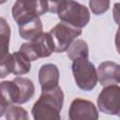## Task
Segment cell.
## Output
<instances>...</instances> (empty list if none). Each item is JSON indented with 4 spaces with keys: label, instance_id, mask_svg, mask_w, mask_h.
<instances>
[{
    "label": "cell",
    "instance_id": "5bb4252c",
    "mask_svg": "<svg viewBox=\"0 0 120 120\" xmlns=\"http://www.w3.org/2000/svg\"><path fill=\"white\" fill-rule=\"evenodd\" d=\"M13 55V70L14 75H23L30 71L31 61L20 51L14 52Z\"/></svg>",
    "mask_w": 120,
    "mask_h": 120
},
{
    "label": "cell",
    "instance_id": "44dd1931",
    "mask_svg": "<svg viewBox=\"0 0 120 120\" xmlns=\"http://www.w3.org/2000/svg\"><path fill=\"white\" fill-rule=\"evenodd\" d=\"M114 43H115L116 50H117L118 53L120 54V27H118V30H117V32H116L115 38H114Z\"/></svg>",
    "mask_w": 120,
    "mask_h": 120
},
{
    "label": "cell",
    "instance_id": "7a4b0ae2",
    "mask_svg": "<svg viewBox=\"0 0 120 120\" xmlns=\"http://www.w3.org/2000/svg\"><path fill=\"white\" fill-rule=\"evenodd\" d=\"M57 15L62 22L79 29L85 27L90 22L89 9L75 0H63Z\"/></svg>",
    "mask_w": 120,
    "mask_h": 120
},
{
    "label": "cell",
    "instance_id": "2e32d148",
    "mask_svg": "<svg viewBox=\"0 0 120 120\" xmlns=\"http://www.w3.org/2000/svg\"><path fill=\"white\" fill-rule=\"evenodd\" d=\"M5 116L8 120H27L28 114L25 109L16 105H9L5 111Z\"/></svg>",
    "mask_w": 120,
    "mask_h": 120
},
{
    "label": "cell",
    "instance_id": "52a82bcc",
    "mask_svg": "<svg viewBox=\"0 0 120 120\" xmlns=\"http://www.w3.org/2000/svg\"><path fill=\"white\" fill-rule=\"evenodd\" d=\"M68 117L71 120H96L98 118V112L96 105L92 101L83 98H75L69 106Z\"/></svg>",
    "mask_w": 120,
    "mask_h": 120
},
{
    "label": "cell",
    "instance_id": "9c48e42d",
    "mask_svg": "<svg viewBox=\"0 0 120 120\" xmlns=\"http://www.w3.org/2000/svg\"><path fill=\"white\" fill-rule=\"evenodd\" d=\"M38 82L41 90L50 89L58 85L59 69L54 64L42 65L38 70Z\"/></svg>",
    "mask_w": 120,
    "mask_h": 120
},
{
    "label": "cell",
    "instance_id": "d6986e66",
    "mask_svg": "<svg viewBox=\"0 0 120 120\" xmlns=\"http://www.w3.org/2000/svg\"><path fill=\"white\" fill-rule=\"evenodd\" d=\"M44 12L57 13L58 8L63 0H40Z\"/></svg>",
    "mask_w": 120,
    "mask_h": 120
},
{
    "label": "cell",
    "instance_id": "ba28073f",
    "mask_svg": "<svg viewBox=\"0 0 120 120\" xmlns=\"http://www.w3.org/2000/svg\"><path fill=\"white\" fill-rule=\"evenodd\" d=\"M1 102H0V116L5 114L6 109L11 104H17L20 97L19 87L12 81H4L0 84Z\"/></svg>",
    "mask_w": 120,
    "mask_h": 120
},
{
    "label": "cell",
    "instance_id": "603a6c76",
    "mask_svg": "<svg viewBox=\"0 0 120 120\" xmlns=\"http://www.w3.org/2000/svg\"><path fill=\"white\" fill-rule=\"evenodd\" d=\"M117 115H118V116H119V117H120V112H119V113H118V114H117Z\"/></svg>",
    "mask_w": 120,
    "mask_h": 120
},
{
    "label": "cell",
    "instance_id": "7c38bea8",
    "mask_svg": "<svg viewBox=\"0 0 120 120\" xmlns=\"http://www.w3.org/2000/svg\"><path fill=\"white\" fill-rule=\"evenodd\" d=\"M13 81L17 83L20 92L17 104H23L30 100L35 94V85L33 82L30 79L24 77H16L13 79Z\"/></svg>",
    "mask_w": 120,
    "mask_h": 120
},
{
    "label": "cell",
    "instance_id": "4fadbf2b",
    "mask_svg": "<svg viewBox=\"0 0 120 120\" xmlns=\"http://www.w3.org/2000/svg\"><path fill=\"white\" fill-rule=\"evenodd\" d=\"M67 53L72 61L79 58H88V45L83 39H75L67 50Z\"/></svg>",
    "mask_w": 120,
    "mask_h": 120
},
{
    "label": "cell",
    "instance_id": "9a60e30c",
    "mask_svg": "<svg viewBox=\"0 0 120 120\" xmlns=\"http://www.w3.org/2000/svg\"><path fill=\"white\" fill-rule=\"evenodd\" d=\"M10 27L4 18L0 19V59L8 53Z\"/></svg>",
    "mask_w": 120,
    "mask_h": 120
},
{
    "label": "cell",
    "instance_id": "277c9868",
    "mask_svg": "<svg viewBox=\"0 0 120 120\" xmlns=\"http://www.w3.org/2000/svg\"><path fill=\"white\" fill-rule=\"evenodd\" d=\"M20 52H22L30 61H35L38 58L49 57L55 52L52 38L49 33H42L39 37L32 41L22 43L20 47Z\"/></svg>",
    "mask_w": 120,
    "mask_h": 120
},
{
    "label": "cell",
    "instance_id": "ffe728a7",
    "mask_svg": "<svg viewBox=\"0 0 120 120\" xmlns=\"http://www.w3.org/2000/svg\"><path fill=\"white\" fill-rule=\"evenodd\" d=\"M112 16L115 23L120 27V3H115L112 8Z\"/></svg>",
    "mask_w": 120,
    "mask_h": 120
},
{
    "label": "cell",
    "instance_id": "6da1fadb",
    "mask_svg": "<svg viewBox=\"0 0 120 120\" xmlns=\"http://www.w3.org/2000/svg\"><path fill=\"white\" fill-rule=\"evenodd\" d=\"M64 104V93L60 86L41 90L39 98L32 108L35 120H60Z\"/></svg>",
    "mask_w": 120,
    "mask_h": 120
},
{
    "label": "cell",
    "instance_id": "ac0fdd59",
    "mask_svg": "<svg viewBox=\"0 0 120 120\" xmlns=\"http://www.w3.org/2000/svg\"><path fill=\"white\" fill-rule=\"evenodd\" d=\"M13 70V55L8 53L5 57L0 59V77L5 78L6 76L12 73Z\"/></svg>",
    "mask_w": 120,
    "mask_h": 120
},
{
    "label": "cell",
    "instance_id": "3957f363",
    "mask_svg": "<svg viewBox=\"0 0 120 120\" xmlns=\"http://www.w3.org/2000/svg\"><path fill=\"white\" fill-rule=\"evenodd\" d=\"M76 84L83 91H91L98 81L96 67L88 58H79L73 61L71 66Z\"/></svg>",
    "mask_w": 120,
    "mask_h": 120
},
{
    "label": "cell",
    "instance_id": "8fae6325",
    "mask_svg": "<svg viewBox=\"0 0 120 120\" xmlns=\"http://www.w3.org/2000/svg\"><path fill=\"white\" fill-rule=\"evenodd\" d=\"M117 64L115 62L105 61L100 63L98 68V81L102 86H107L111 84H116L114 72Z\"/></svg>",
    "mask_w": 120,
    "mask_h": 120
},
{
    "label": "cell",
    "instance_id": "30bf717a",
    "mask_svg": "<svg viewBox=\"0 0 120 120\" xmlns=\"http://www.w3.org/2000/svg\"><path fill=\"white\" fill-rule=\"evenodd\" d=\"M19 26V34L22 38L26 39L28 41H32L38 37H39L43 32V25L39 17H34L28 19L18 24Z\"/></svg>",
    "mask_w": 120,
    "mask_h": 120
},
{
    "label": "cell",
    "instance_id": "8992f818",
    "mask_svg": "<svg viewBox=\"0 0 120 120\" xmlns=\"http://www.w3.org/2000/svg\"><path fill=\"white\" fill-rule=\"evenodd\" d=\"M98 110L106 114H118L120 112V86L111 84L104 86L97 99Z\"/></svg>",
    "mask_w": 120,
    "mask_h": 120
},
{
    "label": "cell",
    "instance_id": "5b68a950",
    "mask_svg": "<svg viewBox=\"0 0 120 120\" xmlns=\"http://www.w3.org/2000/svg\"><path fill=\"white\" fill-rule=\"evenodd\" d=\"M50 34L54 43L55 52H63L82 34V29L70 26L65 22H59L51 29Z\"/></svg>",
    "mask_w": 120,
    "mask_h": 120
},
{
    "label": "cell",
    "instance_id": "7402d4cb",
    "mask_svg": "<svg viewBox=\"0 0 120 120\" xmlns=\"http://www.w3.org/2000/svg\"><path fill=\"white\" fill-rule=\"evenodd\" d=\"M114 78L116 83H120V65H117L115 68V72H114Z\"/></svg>",
    "mask_w": 120,
    "mask_h": 120
},
{
    "label": "cell",
    "instance_id": "e0dca14e",
    "mask_svg": "<svg viewBox=\"0 0 120 120\" xmlns=\"http://www.w3.org/2000/svg\"><path fill=\"white\" fill-rule=\"evenodd\" d=\"M89 8L96 15H101L110 8V0H89Z\"/></svg>",
    "mask_w": 120,
    "mask_h": 120
}]
</instances>
